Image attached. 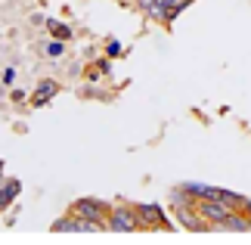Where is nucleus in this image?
I'll return each mask as SVG.
<instances>
[{
    "mask_svg": "<svg viewBox=\"0 0 251 245\" xmlns=\"http://www.w3.org/2000/svg\"><path fill=\"white\" fill-rule=\"evenodd\" d=\"M105 230H109V233H137V230H143L137 205L115 202L112 211H109V218H105Z\"/></svg>",
    "mask_w": 251,
    "mask_h": 245,
    "instance_id": "nucleus-1",
    "label": "nucleus"
},
{
    "mask_svg": "<svg viewBox=\"0 0 251 245\" xmlns=\"http://www.w3.org/2000/svg\"><path fill=\"white\" fill-rule=\"evenodd\" d=\"M53 233H100V230H105L100 220H87V218H81V214H75V211H69L65 218H59L50 227Z\"/></svg>",
    "mask_w": 251,
    "mask_h": 245,
    "instance_id": "nucleus-2",
    "label": "nucleus"
},
{
    "mask_svg": "<svg viewBox=\"0 0 251 245\" xmlns=\"http://www.w3.org/2000/svg\"><path fill=\"white\" fill-rule=\"evenodd\" d=\"M75 214H81V218L87 220H100L102 227H105V218H109V211H112V205L109 202H102V199H78V202H72V208Z\"/></svg>",
    "mask_w": 251,
    "mask_h": 245,
    "instance_id": "nucleus-3",
    "label": "nucleus"
},
{
    "mask_svg": "<svg viewBox=\"0 0 251 245\" xmlns=\"http://www.w3.org/2000/svg\"><path fill=\"white\" fill-rule=\"evenodd\" d=\"M137 214H140V223H143V230H171V223H168V218H165V208H161V205L143 202V205H137Z\"/></svg>",
    "mask_w": 251,
    "mask_h": 245,
    "instance_id": "nucleus-4",
    "label": "nucleus"
},
{
    "mask_svg": "<svg viewBox=\"0 0 251 245\" xmlns=\"http://www.w3.org/2000/svg\"><path fill=\"white\" fill-rule=\"evenodd\" d=\"M251 230V218L245 211H233L226 220L214 223V233H248Z\"/></svg>",
    "mask_w": 251,
    "mask_h": 245,
    "instance_id": "nucleus-5",
    "label": "nucleus"
},
{
    "mask_svg": "<svg viewBox=\"0 0 251 245\" xmlns=\"http://www.w3.org/2000/svg\"><path fill=\"white\" fill-rule=\"evenodd\" d=\"M56 93H59V84H56V81H50V78H44V81L37 84V90H34V106H44V103H50Z\"/></svg>",
    "mask_w": 251,
    "mask_h": 245,
    "instance_id": "nucleus-6",
    "label": "nucleus"
},
{
    "mask_svg": "<svg viewBox=\"0 0 251 245\" xmlns=\"http://www.w3.org/2000/svg\"><path fill=\"white\" fill-rule=\"evenodd\" d=\"M19 190H22V183H19V180H6L3 186H0V211H3L6 205L16 199V195H19Z\"/></svg>",
    "mask_w": 251,
    "mask_h": 245,
    "instance_id": "nucleus-7",
    "label": "nucleus"
},
{
    "mask_svg": "<svg viewBox=\"0 0 251 245\" xmlns=\"http://www.w3.org/2000/svg\"><path fill=\"white\" fill-rule=\"evenodd\" d=\"M62 53H65V41L62 37H53V41L47 44V56H50V59H59Z\"/></svg>",
    "mask_w": 251,
    "mask_h": 245,
    "instance_id": "nucleus-8",
    "label": "nucleus"
},
{
    "mask_svg": "<svg viewBox=\"0 0 251 245\" xmlns=\"http://www.w3.org/2000/svg\"><path fill=\"white\" fill-rule=\"evenodd\" d=\"M50 31H53V37H62V41H69V37H72V28L62 25V22H56V19H50Z\"/></svg>",
    "mask_w": 251,
    "mask_h": 245,
    "instance_id": "nucleus-9",
    "label": "nucleus"
},
{
    "mask_svg": "<svg viewBox=\"0 0 251 245\" xmlns=\"http://www.w3.org/2000/svg\"><path fill=\"white\" fill-rule=\"evenodd\" d=\"M155 3V0H133V6L140 9V13H149V6Z\"/></svg>",
    "mask_w": 251,
    "mask_h": 245,
    "instance_id": "nucleus-10",
    "label": "nucleus"
},
{
    "mask_svg": "<svg viewBox=\"0 0 251 245\" xmlns=\"http://www.w3.org/2000/svg\"><path fill=\"white\" fill-rule=\"evenodd\" d=\"M109 56H121V44H118V41L109 44Z\"/></svg>",
    "mask_w": 251,
    "mask_h": 245,
    "instance_id": "nucleus-11",
    "label": "nucleus"
},
{
    "mask_svg": "<svg viewBox=\"0 0 251 245\" xmlns=\"http://www.w3.org/2000/svg\"><path fill=\"white\" fill-rule=\"evenodd\" d=\"M242 211H245L248 218H251V199H245V205H242Z\"/></svg>",
    "mask_w": 251,
    "mask_h": 245,
    "instance_id": "nucleus-12",
    "label": "nucleus"
},
{
    "mask_svg": "<svg viewBox=\"0 0 251 245\" xmlns=\"http://www.w3.org/2000/svg\"><path fill=\"white\" fill-rule=\"evenodd\" d=\"M3 183H6V180H3V164H0V186H3Z\"/></svg>",
    "mask_w": 251,
    "mask_h": 245,
    "instance_id": "nucleus-13",
    "label": "nucleus"
}]
</instances>
